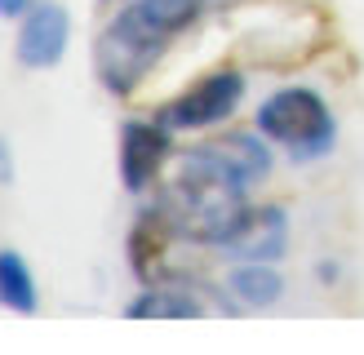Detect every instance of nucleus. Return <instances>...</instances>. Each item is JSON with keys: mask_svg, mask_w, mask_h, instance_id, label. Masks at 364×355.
I'll use <instances>...</instances> for the list:
<instances>
[{"mask_svg": "<svg viewBox=\"0 0 364 355\" xmlns=\"http://www.w3.org/2000/svg\"><path fill=\"white\" fill-rule=\"evenodd\" d=\"M173 129H165L156 116H129L120 124V151H116V173L120 187L129 195H147L156 191V182L165 178V169L173 165Z\"/></svg>", "mask_w": 364, "mask_h": 355, "instance_id": "20e7f679", "label": "nucleus"}, {"mask_svg": "<svg viewBox=\"0 0 364 355\" xmlns=\"http://www.w3.org/2000/svg\"><path fill=\"white\" fill-rule=\"evenodd\" d=\"M249 98V76L240 67H213L205 76H196L187 89H178L173 98L156 106V120L173 133H213L231 124V116H240V106Z\"/></svg>", "mask_w": 364, "mask_h": 355, "instance_id": "7ed1b4c3", "label": "nucleus"}, {"mask_svg": "<svg viewBox=\"0 0 364 355\" xmlns=\"http://www.w3.org/2000/svg\"><path fill=\"white\" fill-rule=\"evenodd\" d=\"M218 253L227 262H280L289 253V209L276 200H249Z\"/></svg>", "mask_w": 364, "mask_h": 355, "instance_id": "423d86ee", "label": "nucleus"}, {"mask_svg": "<svg viewBox=\"0 0 364 355\" xmlns=\"http://www.w3.org/2000/svg\"><path fill=\"white\" fill-rule=\"evenodd\" d=\"M0 307H9L14 315H36L41 307L36 275L18 248H0Z\"/></svg>", "mask_w": 364, "mask_h": 355, "instance_id": "1a4fd4ad", "label": "nucleus"}, {"mask_svg": "<svg viewBox=\"0 0 364 355\" xmlns=\"http://www.w3.org/2000/svg\"><path fill=\"white\" fill-rule=\"evenodd\" d=\"M14 173H18V169H14V151H9V142L0 138V187H9Z\"/></svg>", "mask_w": 364, "mask_h": 355, "instance_id": "9d476101", "label": "nucleus"}, {"mask_svg": "<svg viewBox=\"0 0 364 355\" xmlns=\"http://www.w3.org/2000/svg\"><path fill=\"white\" fill-rule=\"evenodd\" d=\"M173 231L165 222V213L156 209V200H147L138 209V218L129 226V240H124V258H129V271L142 280V284H156L160 275H165V253H169Z\"/></svg>", "mask_w": 364, "mask_h": 355, "instance_id": "0eeeda50", "label": "nucleus"}, {"mask_svg": "<svg viewBox=\"0 0 364 355\" xmlns=\"http://www.w3.org/2000/svg\"><path fill=\"white\" fill-rule=\"evenodd\" d=\"M213 5L209 0H120L94 40V76L112 98H134Z\"/></svg>", "mask_w": 364, "mask_h": 355, "instance_id": "f257e3e1", "label": "nucleus"}, {"mask_svg": "<svg viewBox=\"0 0 364 355\" xmlns=\"http://www.w3.org/2000/svg\"><path fill=\"white\" fill-rule=\"evenodd\" d=\"M253 129L294 165H320L338 147V116L329 98L311 84H284L267 94L253 111Z\"/></svg>", "mask_w": 364, "mask_h": 355, "instance_id": "f03ea898", "label": "nucleus"}, {"mask_svg": "<svg viewBox=\"0 0 364 355\" xmlns=\"http://www.w3.org/2000/svg\"><path fill=\"white\" fill-rule=\"evenodd\" d=\"M223 289L240 311H267L284 297V271L280 262H227Z\"/></svg>", "mask_w": 364, "mask_h": 355, "instance_id": "6e6552de", "label": "nucleus"}, {"mask_svg": "<svg viewBox=\"0 0 364 355\" xmlns=\"http://www.w3.org/2000/svg\"><path fill=\"white\" fill-rule=\"evenodd\" d=\"M27 5H31V0H0V18H5V23H18Z\"/></svg>", "mask_w": 364, "mask_h": 355, "instance_id": "9b49d317", "label": "nucleus"}, {"mask_svg": "<svg viewBox=\"0 0 364 355\" xmlns=\"http://www.w3.org/2000/svg\"><path fill=\"white\" fill-rule=\"evenodd\" d=\"M71 49V13L58 0H31L14 23V62L27 71H53Z\"/></svg>", "mask_w": 364, "mask_h": 355, "instance_id": "39448f33", "label": "nucleus"}]
</instances>
